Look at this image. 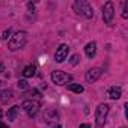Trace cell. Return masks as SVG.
Wrapping results in <instances>:
<instances>
[{
    "instance_id": "7c38bea8",
    "label": "cell",
    "mask_w": 128,
    "mask_h": 128,
    "mask_svg": "<svg viewBox=\"0 0 128 128\" xmlns=\"http://www.w3.org/2000/svg\"><path fill=\"white\" fill-rule=\"evenodd\" d=\"M14 98V92L12 90H2L0 92V101L2 102H8Z\"/></svg>"
},
{
    "instance_id": "277c9868",
    "label": "cell",
    "mask_w": 128,
    "mask_h": 128,
    "mask_svg": "<svg viewBox=\"0 0 128 128\" xmlns=\"http://www.w3.org/2000/svg\"><path fill=\"white\" fill-rule=\"evenodd\" d=\"M21 108H23L29 116H35V114L39 112L41 104H39V101H36V100H27V101H24V102L21 104Z\"/></svg>"
},
{
    "instance_id": "7a4b0ae2",
    "label": "cell",
    "mask_w": 128,
    "mask_h": 128,
    "mask_svg": "<svg viewBox=\"0 0 128 128\" xmlns=\"http://www.w3.org/2000/svg\"><path fill=\"white\" fill-rule=\"evenodd\" d=\"M26 41H27V33H26V32H17V33L11 38V41H9V44H8V48H9L11 51L20 50V48H23V47L26 45Z\"/></svg>"
},
{
    "instance_id": "7402d4cb",
    "label": "cell",
    "mask_w": 128,
    "mask_h": 128,
    "mask_svg": "<svg viewBox=\"0 0 128 128\" xmlns=\"http://www.w3.org/2000/svg\"><path fill=\"white\" fill-rule=\"evenodd\" d=\"M56 128H60V125H57V126H56Z\"/></svg>"
},
{
    "instance_id": "ffe728a7",
    "label": "cell",
    "mask_w": 128,
    "mask_h": 128,
    "mask_svg": "<svg viewBox=\"0 0 128 128\" xmlns=\"http://www.w3.org/2000/svg\"><path fill=\"white\" fill-rule=\"evenodd\" d=\"M0 128H8V125H5V124H2V122H0Z\"/></svg>"
},
{
    "instance_id": "d6986e66",
    "label": "cell",
    "mask_w": 128,
    "mask_h": 128,
    "mask_svg": "<svg viewBox=\"0 0 128 128\" xmlns=\"http://www.w3.org/2000/svg\"><path fill=\"white\" fill-rule=\"evenodd\" d=\"M78 128H89V125H88V124H82Z\"/></svg>"
},
{
    "instance_id": "52a82bcc",
    "label": "cell",
    "mask_w": 128,
    "mask_h": 128,
    "mask_svg": "<svg viewBox=\"0 0 128 128\" xmlns=\"http://www.w3.org/2000/svg\"><path fill=\"white\" fill-rule=\"evenodd\" d=\"M68 51H70V47L66 45V44H62L57 50H56V54H54V59H56V62H59V63H62L63 60L66 59V56H68Z\"/></svg>"
},
{
    "instance_id": "5bb4252c",
    "label": "cell",
    "mask_w": 128,
    "mask_h": 128,
    "mask_svg": "<svg viewBox=\"0 0 128 128\" xmlns=\"http://www.w3.org/2000/svg\"><path fill=\"white\" fill-rule=\"evenodd\" d=\"M66 86H68L70 90H72V92H76V94H82V92L84 90V88H83L82 84H77V83H71V84H66Z\"/></svg>"
},
{
    "instance_id": "9c48e42d",
    "label": "cell",
    "mask_w": 128,
    "mask_h": 128,
    "mask_svg": "<svg viewBox=\"0 0 128 128\" xmlns=\"http://www.w3.org/2000/svg\"><path fill=\"white\" fill-rule=\"evenodd\" d=\"M84 53H86V56L89 57V59H92L94 56H95V53H96V44L92 41V42H89L86 47H84Z\"/></svg>"
},
{
    "instance_id": "2e32d148",
    "label": "cell",
    "mask_w": 128,
    "mask_h": 128,
    "mask_svg": "<svg viewBox=\"0 0 128 128\" xmlns=\"http://www.w3.org/2000/svg\"><path fill=\"white\" fill-rule=\"evenodd\" d=\"M122 17H124V18H128V3H125V6H124V12H122Z\"/></svg>"
},
{
    "instance_id": "6da1fadb",
    "label": "cell",
    "mask_w": 128,
    "mask_h": 128,
    "mask_svg": "<svg viewBox=\"0 0 128 128\" xmlns=\"http://www.w3.org/2000/svg\"><path fill=\"white\" fill-rule=\"evenodd\" d=\"M74 11L78 15H83L86 18H92L94 17V9H92L90 3L86 2V0H77V2H74Z\"/></svg>"
},
{
    "instance_id": "30bf717a",
    "label": "cell",
    "mask_w": 128,
    "mask_h": 128,
    "mask_svg": "<svg viewBox=\"0 0 128 128\" xmlns=\"http://www.w3.org/2000/svg\"><path fill=\"white\" fill-rule=\"evenodd\" d=\"M120 94H122V89H120L119 86H113V88H110V90H108V96H110L112 100H119V98H120Z\"/></svg>"
},
{
    "instance_id": "3957f363",
    "label": "cell",
    "mask_w": 128,
    "mask_h": 128,
    "mask_svg": "<svg viewBox=\"0 0 128 128\" xmlns=\"http://www.w3.org/2000/svg\"><path fill=\"white\" fill-rule=\"evenodd\" d=\"M108 104H100L96 112H95V124L98 128H101L106 122V118H107V113H108Z\"/></svg>"
},
{
    "instance_id": "4fadbf2b",
    "label": "cell",
    "mask_w": 128,
    "mask_h": 128,
    "mask_svg": "<svg viewBox=\"0 0 128 128\" xmlns=\"http://www.w3.org/2000/svg\"><path fill=\"white\" fill-rule=\"evenodd\" d=\"M35 72H36V66H35V65H29V66H26V68L23 70V76H24L26 78L33 77Z\"/></svg>"
},
{
    "instance_id": "ba28073f",
    "label": "cell",
    "mask_w": 128,
    "mask_h": 128,
    "mask_svg": "<svg viewBox=\"0 0 128 128\" xmlns=\"http://www.w3.org/2000/svg\"><path fill=\"white\" fill-rule=\"evenodd\" d=\"M102 76V70L101 68H92V70H89L88 72H86V82L88 83H95L100 77Z\"/></svg>"
},
{
    "instance_id": "8fae6325",
    "label": "cell",
    "mask_w": 128,
    "mask_h": 128,
    "mask_svg": "<svg viewBox=\"0 0 128 128\" xmlns=\"http://www.w3.org/2000/svg\"><path fill=\"white\" fill-rule=\"evenodd\" d=\"M18 112H20V107H18V106H12V107L8 110V113H6V116H8V120H15V119H17V114H18Z\"/></svg>"
},
{
    "instance_id": "8992f818",
    "label": "cell",
    "mask_w": 128,
    "mask_h": 128,
    "mask_svg": "<svg viewBox=\"0 0 128 128\" xmlns=\"http://www.w3.org/2000/svg\"><path fill=\"white\" fill-rule=\"evenodd\" d=\"M113 15H114V6H113L112 2H107L104 5V8H102V20H104V23L110 24L112 20H113Z\"/></svg>"
},
{
    "instance_id": "5b68a950",
    "label": "cell",
    "mask_w": 128,
    "mask_h": 128,
    "mask_svg": "<svg viewBox=\"0 0 128 128\" xmlns=\"http://www.w3.org/2000/svg\"><path fill=\"white\" fill-rule=\"evenodd\" d=\"M51 80H53L56 84L62 86V84H66V83L71 80V76L66 74V72H63V71H53V72H51Z\"/></svg>"
},
{
    "instance_id": "e0dca14e",
    "label": "cell",
    "mask_w": 128,
    "mask_h": 128,
    "mask_svg": "<svg viewBox=\"0 0 128 128\" xmlns=\"http://www.w3.org/2000/svg\"><path fill=\"white\" fill-rule=\"evenodd\" d=\"M11 33H12V30H11V29H8V30H5V32H3L2 38H3V39H8V36H9Z\"/></svg>"
},
{
    "instance_id": "9a60e30c",
    "label": "cell",
    "mask_w": 128,
    "mask_h": 128,
    "mask_svg": "<svg viewBox=\"0 0 128 128\" xmlns=\"http://www.w3.org/2000/svg\"><path fill=\"white\" fill-rule=\"evenodd\" d=\"M17 86H18V89H20V90H27V89H29V86H27V82H26V80H20V82L17 83Z\"/></svg>"
},
{
    "instance_id": "603a6c76",
    "label": "cell",
    "mask_w": 128,
    "mask_h": 128,
    "mask_svg": "<svg viewBox=\"0 0 128 128\" xmlns=\"http://www.w3.org/2000/svg\"><path fill=\"white\" fill-rule=\"evenodd\" d=\"M122 128H125V126H122Z\"/></svg>"
},
{
    "instance_id": "ac0fdd59",
    "label": "cell",
    "mask_w": 128,
    "mask_h": 128,
    "mask_svg": "<svg viewBox=\"0 0 128 128\" xmlns=\"http://www.w3.org/2000/svg\"><path fill=\"white\" fill-rule=\"evenodd\" d=\"M77 63H78V56L76 54V56L71 57V65H77Z\"/></svg>"
},
{
    "instance_id": "44dd1931",
    "label": "cell",
    "mask_w": 128,
    "mask_h": 128,
    "mask_svg": "<svg viewBox=\"0 0 128 128\" xmlns=\"http://www.w3.org/2000/svg\"><path fill=\"white\" fill-rule=\"evenodd\" d=\"M2 114H3V113H2V110H0V118H2Z\"/></svg>"
}]
</instances>
